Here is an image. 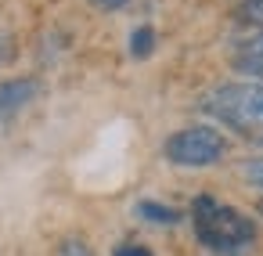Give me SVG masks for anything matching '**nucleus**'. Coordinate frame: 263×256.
<instances>
[{"label":"nucleus","instance_id":"1","mask_svg":"<svg viewBox=\"0 0 263 256\" xmlns=\"http://www.w3.org/2000/svg\"><path fill=\"white\" fill-rule=\"evenodd\" d=\"M202 112H209L238 137L263 144V83H220L202 98Z\"/></svg>","mask_w":263,"mask_h":256},{"label":"nucleus","instance_id":"2","mask_svg":"<svg viewBox=\"0 0 263 256\" xmlns=\"http://www.w3.org/2000/svg\"><path fill=\"white\" fill-rule=\"evenodd\" d=\"M191 224H195V238L213 249V252H241L256 242V224L238 213L227 202H216L209 195H198L191 202Z\"/></svg>","mask_w":263,"mask_h":256},{"label":"nucleus","instance_id":"3","mask_svg":"<svg viewBox=\"0 0 263 256\" xmlns=\"http://www.w3.org/2000/svg\"><path fill=\"white\" fill-rule=\"evenodd\" d=\"M162 155L173 166H213L227 155V137L216 126H184L166 137Z\"/></svg>","mask_w":263,"mask_h":256},{"label":"nucleus","instance_id":"4","mask_svg":"<svg viewBox=\"0 0 263 256\" xmlns=\"http://www.w3.org/2000/svg\"><path fill=\"white\" fill-rule=\"evenodd\" d=\"M36 94H40V80H33V76H18V80L0 83V126L11 123Z\"/></svg>","mask_w":263,"mask_h":256},{"label":"nucleus","instance_id":"5","mask_svg":"<svg viewBox=\"0 0 263 256\" xmlns=\"http://www.w3.org/2000/svg\"><path fill=\"white\" fill-rule=\"evenodd\" d=\"M231 65H234L238 72L252 76V80H263V33L241 40V44L234 47V54H231Z\"/></svg>","mask_w":263,"mask_h":256},{"label":"nucleus","instance_id":"6","mask_svg":"<svg viewBox=\"0 0 263 256\" xmlns=\"http://www.w3.org/2000/svg\"><path fill=\"white\" fill-rule=\"evenodd\" d=\"M137 213H141L144 220H155V224H177V220H180V213H177L173 206H162V202H141Z\"/></svg>","mask_w":263,"mask_h":256},{"label":"nucleus","instance_id":"7","mask_svg":"<svg viewBox=\"0 0 263 256\" xmlns=\"http://www.w3.org/2000/svg\"><path fill=\"white\" fill-rule=\"evenodd\" d=\"M152 47H155V29L152 26H141V29L130 33V54L134 58H148Z\"/></svg>","mask_w":263,"mask_h":256},{"label":"nucleus","instance_id":"8","mask_svg":"<svg viewBox=\"0 0 263 256\" xmlns=\"http://www.w3.org/2000/svg\"><path fill=\"white\" fill-rule=\"evenodd\" d=\"M54 256H98V252L90 249V242H87L83 234H65V238L58 242Z\"/></svg>","mask_w":263,"mask_h":256},{"label":"nucleus","instance_id":"9","mask_svg":"<svg viewBox=\"0 0 263 256\" xmlns=\"http://www.w3.org/2000/svg\"><path fill=\"white\" fill-rule=\"evenodd\" d=\"M238 22L263 29V0H241L238 4Z\"/></svg>","mask_w":263,"mask_h":256},{"label":"nucleus","instance_id":"10","mask_svg":"<svg viewBox=\"0 0 263 256\" xmlns=\"http://www.w3.org/2000/svg\"><path fill=\"white\" fill-rule=\"evenodd\" d=\"M241 177H245V184H252V188L263 191V159H249V162H241Z\"/></svg>","mask_w":263,"mask_h":256},{"label":"nucleus","instance_id":"11","mask_svg":"<svg viewBox=\"0 0 263 256\" xmlns=\"http://www.w3.org/2000/svg\"><path fill=\"white\" fill-rule=\"evenodd\" d=\"M112 256H152V249H144V245H137V242H123Z\"/></svg>","mask_w":263,"mask_h":256},{"label":"nucleus","instance_id":"12","mask_svg":"<svg viewBox=\"0 0 263 256\" xmlns=\"http://www.w3.org/2000/svg\"><path fill=\"white\" fill-rule=\"evenodd\" d=\"M94 8H101V11H119V8H126L130 0H90Z\"/></svg>","mask_w":263,"mask_h":256},{"label":"nucleus","instance_id":"13","mask_svg":"<svg viewBox=\"0 0 263 256\" xmlns=\"http://www.w3.org/2000/svg\"><path fill=\"white\" fill-rule=\"evenodd\" d=\"M259 216H263V198H259Z\"/></svg>","mask_w":263,"mask_h":256}]
</instances>
